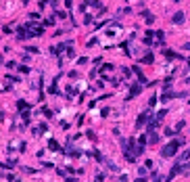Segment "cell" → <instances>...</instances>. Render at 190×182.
<instances>
[{"label": "cell", "mask_w": 190, "mask_h": 182, "mask_svg": "<svg viewBox=\"0 0 190 182\" xmlns=\"http://www.w3.org/2000/svg\"><path fill=\"white\" fill-rule=\"evenodd\" d=\"M50 4H52V6H56V0H50Z\"/></svg>", "instance_id": "obj_14"}, {"label": "cell", "mask_w": 190, "mask_h": 182, "mask_svg": "<svg viewBox=\"0 0 190 182\" xmlns=\"http://www.w3.org/2000/svg\"><path fill=\"white\" fill-rule=\"evenodd\" d=\"M186 84H190V78H188V80H186Z\"/></svg>", "instance_id": "obj_15"}, {"label": "cell", "mask_w": 190, "mask_h": 182, "mask_svg": "<svg viewBox=\"0 0 190 182\" xmlns=\"http://www.w3.org/2000/svg\"><path fill=\"white\" fill-rule=\"evenodd\" d=\"M142 17H144V21H146L148 25H150V23L155 21V15H152V13H148V11H144V13H142Z\"/></svg>", "instance_id": "obj_3"}, {"label": "cell", "mask_w": 190, "mask_h": 182, "mask_svg": "<svg viewBox=\"0 0 190 182\" xmlns=\"http://www.w3.org/2000/svg\"><path fill=\"white\" fill-rule=\"evenodd\" d=\"M171 21H173L176 25H180V23H184V13H176V15L171 17Z\"/></svg>", "instance_id": "obj_2"}, {"label": "cell", "mask_w": 190, "mask_h": 182, "mask_svg": "<svg viewBox=\"0 0 190 182\" xmlns=\"http://www.w3.org/2000/svg\"><path fill=\"white\" fill-rule=\"evenodd\" d=\"M107 165H109V170H113V172H117V165H115L113 161H107Z\"/></svg>", "instance_id": "obj_9"}, {"label": "cell", "mask_w": 190, "mask_h": 182, "mask_svg": "<svg viewBox=\"0 0 190 182\" xmlns=\"http://www.w3.org/2000/svg\"><path fill=\"white\" fill-rule=\"evenodd\" d=\"M136 182H146V180H144V176H140V178H138Z\"/></svg>", "instance_id": "obj_13"}, {"label": "cell", "mask_w": 190, "mask_h": 182, "mask_svg": "<svg viewBox=\"0 0 190 182\" xmlns=\"http://www.w3.org/2000/svg\"><path fill=\"white\" fill-rule=\"evenodd\" d=\"M148 134H150V136H148V140H150V144H155V142L159 140V136H157L155 132H148Z\"/></svg>", "instance_id": "obj_6"}, {"label": "cell", "mask_w": 190, "mask_h": 182, "mask_svg": "<svg viewBox=\"0 0 190 182\" xmlns=\"http://www.w3.org/2000/svg\"><path fill=\"white\" fill-rule=\"evenodd\" d=\"M146 122H148V113H142V115H140V117H138V122H136V126H138V128H140V126H144V124H146Z\"/></svg>", "instance_id": "obj_5"}, {"label": "cell", "mask_w": 190, "mask_h": 182, "mask_svg": "<svg viewBox=\"0 0 190 182\" xmlns=\"http://www.w3.org/2000/svg\"><path fill=\"white\" fill-rule=\"evenodd\" d=\"M142 63H152V54H146L142 59Z\"/></svg>", "instance_id": "obj_10"}, {"label": "cell", "mask_w": 190, "mask_h": 182, "mask_svg": "<svg viewBox=\"0 0 190 182\" xmlns=\"http://www.w3.org/2000/svg\"><path fill=\"white\" fill-rule=\"evenodd\" d=\"M182 144V140H171L169 144H165L163 147V151H161V155L163 157H173L176 153H178V147Z\"/></svg>", "instance_id": "obj_1"}, {"label": "cell", "mask_w": 190, "mask_h": 182, "mask_svg": "<svg viewBox=\"0 0 190 182\" xmlns=\"http://www.w3.org/2000/svg\"><path fill=\"white\" fill-rule=\"evenodd\" d=\"M165 52V57H169V59H178L180 54H176V52H171V50H163Z\"/></svg>", "instance_id": "obj_7"}, {"label": "cell", "mask_w": 190, "mask_h": 182, "mask_svg": "<svg viewBox=\"0 0 190 182\" xmlns=\"http://www.w3.org/2000/svg\"><path fill=\"white\" fill-rule=\"evenodd\" d=\"M140 90H142V86H140V84H136V86H132V90H130V96H128V98H132V96H136V94H140Z\"/></svg>", "instance_id": "obj_4"}, {"label": "cell", "mask_w": 190, "mask_h": 182, "mask_svg": "<svg viewBox=\"0 0 190 182\" xmlns=\"http://www.w3.org/2000/svg\"><path fill=\"white\" fill-rule=\"evenodd\" d=\"M152 182H163V176H159V174H152Z\"/></svg>", "instance_id": "obj_8"}, {"label": "cell", "mask_w": 190, "mask_h": 182, "mask_svg": "<svg viewBox=\"0 0 190 182\" xmlns=\"http://www.w3.org/2000/svg\"><path fill=\"white\" fill-rule=\"evenodd\" d=\"M48 144H50V149H56V151H59V144H56V142H54V140H50V142H48Z\"/></svg>", "instance_id": "obj_11"}, {"label": "cell", "mask_w": 190, "mask_h": 182, "mask_svg": "<svg viewBox=\"0 0 190 182\" xmlns=\"http://www.w3.org/2000/svg\"><path fill=\"white\" fill-rule=\"evenodd\" d=\"M184 48H186V50H190V42H186V44H184Z\"/></svg>", "instance_id": "obj_12"}]
</instances>
